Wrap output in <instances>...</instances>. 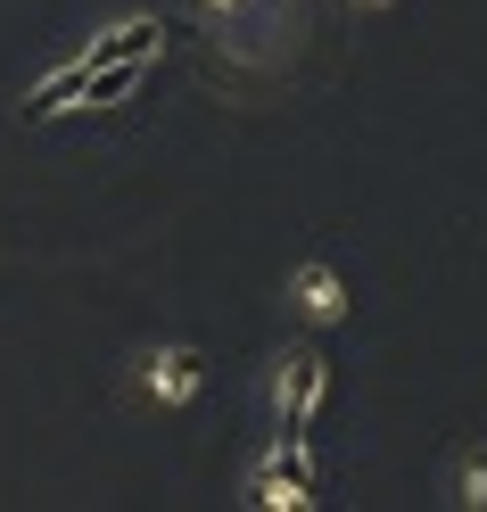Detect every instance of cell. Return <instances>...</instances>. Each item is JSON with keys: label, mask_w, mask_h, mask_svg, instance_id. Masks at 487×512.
I'll return each instance as SVG.
<instances>
[{"label": "cell", "mask_w": 487, "mask_h": 512, "mask_svg": "<svg viewBox=\"0 0 487 512\" xmlns=\"http://www.w3.org/2000/svg\"><path fill=\"white\" fill-rule=\"evenodd\" d=\"M240 504H248V512H314V488L289 471V430H281V446H273L265 463L240 471Z\"/></svg>", "instance_id": "4"}, {"label": "cell", "mask_w": 487, "mask_h": 512, "mask_svg": "<svg viewBox=\"0 0 487 512\" xmlns=\"http://www.w3.org/2000/svg\"><path fill=\"white\" fill-rule=\"evenodd\" d=\"M133 389H141L149 405H166V413H190V405L207 397V356H199V347L157 339V347L133 356Z\"/></svg>", "instance_id": "2"}, {"label": "cell", "mask_w": 487, "mask_h": 512, "mask_svg": "<svg viewBox=\"0 0 487 512\" xmlns=\"http://www.w3.org/2000/svg\"><path fill=\"white\" fill-rule=\"evenodd\" d=\"M355 9H372V17H388V9H397V0H355Z\"/></svg>", "instance_id": "7"}, {"label": "cell", "mask_w": 487, "mask_h": 512, "mask_svg": "<svg viewBox=\"0 0 487 512\" xmlns=\"http://www.w3.org/2000/svg\"><path fill=\"white\" fill-rule=\"evenodd\" d=\"M454 504H463V512H487V446H471V455L454 463Z\"/></svg>", "instance_id": "5"}, {"label": "cell", "mask_w": 487, "mask_h": 512, "mask_svg": "<svg viewBox=\"0 0 487 512\" xmlns=\"http://www.w3.org/2000/svg\"><path fill=\"white\" fill-rule=\"evenodd\" d=\"M322 397H331V356L322 347H281V356L265 364V413H273V430H314V413Z\"/></svg>", "instance_id": "1"}, {"label": "cell", "mask_w": 487, "mask_h": 512, "mask_svg": "<svg viewBox=\"0 0 487 512\" xmlns=\"http://www.w3.org/2000/svg\"><path fill=\"white\" fill-rule=\"evenodd\" d=\"M281 298H289V314H298L306 331H339L347 314H355L347 273L331 265V256H298V265H289V281H281Z\"/></svg>", "instance_id": "3"}, {"label": "cell", "mask_w": 487, "mask_h": 512, "mask_svg": "<svg viewBox=\"0 0 487 512\" xmlns=\"http://www.w3.org/2000/svg\"><path fill=\"white\" fill-rule=\"evenodd\" d=\"M199 9H215V17H240V9H248V0H199Z\"/></svg>", "instance_id": "6"}]
</instances>
